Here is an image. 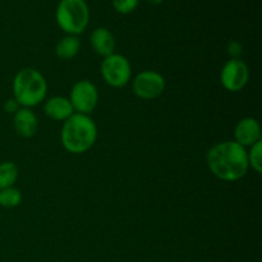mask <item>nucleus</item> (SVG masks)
Returning a JSON list of instances; mask_svg holds the SVG:
<instances>
[{"label":"nucleus","mask_w":262,"mask_h":262,"mask_svg":"<svg viewBox=\"0 0 262 262\" xmlns=\"http://www.w3.org/2000/svg\"><path fill=\"white\" fill-rule=\"evenodd\" d=\"M210 171L224 182H235L247 174V150L235 141H224L212 146L206 156Z\"/></svg>","instance_id":"nucleus-1"},{"label":"nucleus","mask_w":262,"mask_h":262,"mask_svg":"<svg viewBox=\"0 0 262 262\" xmlns=\"http://www.w3.org/2000/svg\"><path fill=\"white\" fill-rule=\"evenodd\" d=\"M60 140L68 152H87L97 140L96 123L89 115L74 113L64 122L60 132Z\"/></svg>","instance_id":"nucleus-2"},{"label":"nucleus","mask_w":262,"mask_h":262,"mask_svg":"<svg viewBox=\"0 0 262 262\" xmlns=\"http://www.w3.org/2000/svg\"><path fill=\"white\" fill-rule=\"evenodd\" d=\"M13 99L22 107L37 106L45 100L48 94V82L45 77L33 68L20 69L13 79Z\"/></svg>","instance_id":"nucleus-3"},{"label":"nucleus","mask_w":262,"mask_h":262,"mask_svg":"<svg viewBox=\"0 0 262 262\" xmlns=\"http://www.w3.org/2000/svg\"><path fill=\"white\" fill-rule=\"evenodd\" d=\"M56 23L67 35L78 36L90 22V9L86 0H60L56 7Z\"/></svg>","instance_id":"nucleus-4"},{"label":"nucleus","mask_w":262,"mask_h":262,"mask_svg":"<svg viewBox=\"0 0 262 262\" xmlns=\"http://www.w3.org/2000/svg\"><path fill=\"white\" fill-rule=\"evenodd\" d=\"M100 71L102 79L114 89L127 86L132 77V67L129 60L124 55L115 53L104 58Z\"/></svg>","instance_id":"nucleus-5"},{"label":"nucleus","mask_w":262,"mask_h":262,"mask_svg":"<svg viewBox=\"0 0 262 262\" xmlns=\"http://www.w3.org/2000/svg\"><path fill=\"white\" fill-rule=\"evenodd\" d=\"M74 113L89 115L96 109L99 102V91L92 82L82 79L72 87L69 97Z\"/></svg>","instance_id":"nucleus-6"},{"label":"nucleus","mask_w":262,"mask_h":262,"mask_svg":"<svg viewBox=\"0 0 262 262\" xmlns=\"http://www.w3.org/2000/svg\"><path fill=\"white\" fill-rule=\"evenodd\" d=\"M133 94L142 100H154L165 90V79L159 72L143 71L132 82Z\"/></svg>","instance_id":"nucleus-7"},{"label":"nucleus","mask_w":262,"mask_h":262,"mask_svg":"<svg viewBox=\"0 0 262 262\" xmlns=\"http://www.w3.org/2000/svg\"><path fill=\"white\" fill-rule=\"evenodd\" d=\"M250 79V69L242 59H230L224 64L220 73L223 87L230 92L245 89Z\"/></svg>","instance_id":"nucleus-8"},{"label":"nucleus","mask_w":262,"mask_h":262,"mask_svg":"<svg viewBox=\"0 0 262 262\" xmlns=\"http://www.w3.org/2000/svg\"><path fill=\"white\" fill-rule=\"evenodd\" d=\"M234 141L243 147H251L261 141V128L255 118H243L234 129Z\"/></svg>","instance_id":"nucleus-9"},{"label":"nucleus","mask_w":262,"mask_h":262,"mask_svg":"<svg viewBox=\"0 0 262 262\" xmlns=\"http://www.w3.org/2000/svg\"><path fill=\"white\" fill-rule=\"evenodd\" d=\"M13 125L18 135L25 138H31L37 132L38 119L31 109L19 107L13 114Z\"/></svg>","instance_id":"nucleus-10"},{"label":"nucleus","mask_w":262,"mask_h":262,"mask_svg":"<svg viewBox=\"0 0 262 262\" xmlns=\"http://www.w3.org/2000/svg\"><path fill=\"white\" fill-rule=\"evenodd\" d=\"M43 112L46 117L56 122H66L68 118L74 114V109L72 106L69 99L64 96H53L43 105Z\"/></svg>","instance_id":"nucleus-11"},{"label":"nucleus","mask_w":262,"mask_h":262,"mask_svg":"<svg viewBox=\"0 0 262 262\" xmlns=\"http://www.w3.org/2000/svg\"><path fill=\"white\" fill-rule=\"evenodd\" d=\"M91 46L97 55L106 58V56L114 54L115 50V38L114 35L107 28L99 27L92 31L91 33Z\"/></svg>","instance_id":"nucleus-12"},{"label":"nucleus","mask_w":262,"mask_h":262,"mask_svg":"<svg viewBox=\"0 0 262 262\" xmlns=\"http://www.w3.org/2000/svg\"><path fill=\"white\" fill-rule=\"evenodd\" d=\"M81 49V41L78 36L67 35L56 43L55 54L61 60H71L78 54Z\"/></svg>","instance_id":"nucleus-13"},{"label":"nucleus","mask_w":262,"mask_h":262,"mask_svg":"<svg viewBox=\"0 0 262 262\" xmlns=\"http://www.w3.org/2000/svg\"><path fill=\"white\" fill-rule=\"evenodd\" d=\"M18 179V168L12 161L0 163V189L13 187Z\"/></svg>","instance_id":"nucleus-14"},{"label":"nucleus","mask_w":262,"mask_h":262,"mask_svg":"<svg viewBox=\"0 0 262 262\" xmlns=\"http://www.w3.org/2000/svg\"><path fill=\"white\" fill-rule=\"evenodd\" d=\"M20 202H22V193L14 186L0 189V206L2 207L13 209V207H17Z\"/></svg>","instance_id":"nucleus-15"},{"label":"nucleus","mask_w":262,"mask_h":262,"mask_svg":"<svg viewBox=\"0 0 262 262\" xmlns=\"http://www.w3.org/2000/svg\"><path fill=\"white\" fill-rule=\"evenodd\" d=\"M247 159L248 166L260 174L262 171V141L251 146L250 151H247Z\"/></svg>","instance_id":"nucleus-16"},{"label":"nucleus","mask_w":262,"mask_h":262,"mask_svg":"<svg viewBox=\"0 0 262 262\" xmlns=\"http://www.w3.org/2000/svg\"><path fill=\"white\" fill-rule=\"evenodd\" d=\"M140 0H113V7L120 14H129L137 9Z\"/></svg>","instance_id":"nucleus-17"},{"label":"nucleus","mask_w":262,"mask_h":262,"mask_svg":"<svg viewBox=\"0 0 262 262\" xmlns=\"http://www.w3.org/2000/svg\"><path fill=\"white\" fill-rule=\"evenodd\" d=\"M228 53L232 55V59H239L238 56L242 54V46H241V43L237 42V41H232V42H229V45H228Z\"/></svg>","instance_id":"nucleus-18"},{"label":"nucleus","mask_w":262,"mask_h":262,"mask_svg":"<svg viewBox=\"0 0 262 262\" xmlns=\"http://www.w3.org/2000/svg\"><path fill=\"white\" fill-rule=\"evenodd\" d=\"M18 109H19V104H18L14 99H9L8 101H5V104H4L5 112L10 113V114H14Z\"/></svg>","instance_id":"nucleus-19"},{"label":"nucleus","mask_w":262,"mask_h":262,"mask_svg":"<svg viewBox=\"0 0 262 262\" xmlns=\"http://www.w3.org/2000/svg\"><path fill=\"white\" fill-rule=\"evenodd\" d=\"M147 2L150 3V4H152V5H159V4H161L164 0H147Z\"/></svg>","instance_id":"nucleus-20"}]
</instances>
